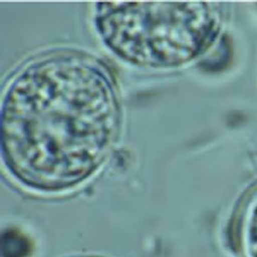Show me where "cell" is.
<instances>
[{
	"label": "cell",
	"mask_w": 257,
	"mask_h": 257,
	"mask_svg": "<svg viewBox=\"0 0 257 257\" xmlns=\"http://www.w3.org/2000/svg\"><path fill=\"white\" fill-rule=\"evenodd\" d=\"M102 31L122 57L147 65L175 66L196 56L208 31L205 9L195 3L109 4Z\"/></svg>",
	"instance_id": "obj_1"
},
{
	"label": "cell",
	"mask_w": 257,
	"mask_h": 257,
	"mask_svg": "<svg viewBox=\"0 0 257 257\" xmlns=\"http://www.w3.org/2000/svg\"><path fill=\"white\" fill-rule=\"evenodd\" d=\"M3 257H27L31 251L28 239L14 230L4 232L2 237Z\"/></svg>",
	"instance_id": "obj_2"
},
{
	"label": "cell",
	"mask_w": 257,
	"mask_h": 257,
	"mask_svg": "<svg viewBox=\"0 0 257 257\" xmlns=\"http://www.w3.org/2000/svg\"><path fill=\"white\" fill-rule=\"evenodd\" d=\"M245 233L246 249L248 257H257V209L251 213L247 220Z\"/></svg>",
	"instance_id": "obj_3"
}]
</instances>
